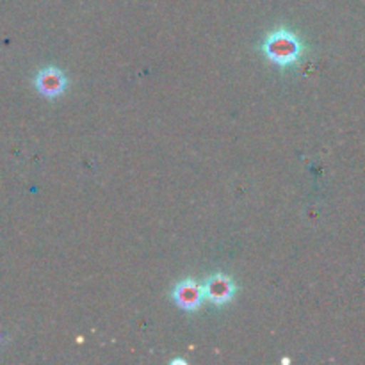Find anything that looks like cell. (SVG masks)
<instances>
[{"label":"cell","instance_id":"1","mask_svg":"<svg viewBox=\"0 0 365 365\" xmlns=\"http://www.w3.org/2000/svg\"><path fill=\"white\" fill-rule=\"evenodd\" d=\"M303 52H305V43L287 27H280L271 32L262 43V53L278 66H291L298 63Z\"/></svg>","mask_w":365,"mask_h":365},{"label":"cell","instance_id":"2","mask_svg":"<svg viewBox=\"0 0 365 365\" xmlns=\"http://www.w3.org/2000/svg\"><path fill=\"white\" fill-rule=\"evenodd\" d=\"M171 298H173V302L180 309L195 312V310L202 307L203 299H205V289H203V285L196 284L195 280L187 278V280H182L175 285Z\"/></svg>","mask_w":365,"mask_h":365},{"label":"cell","instance_id":"3","mask_svg":"<svg viewBox=\"0 0 365 365\" xmlns=\"http://www.w3.org/2000/svg\"><path fill=\"white\" fill-rule=\"evenodd\" d=\"M34 86L43 96H46V98H56V96H61L66 91L68 78L59 68L46 66L38 71V75L34 78Z\"/></svg>","mask_w":365,"mask_h":365},{"label":"cell","instance_id":"4","mask_svg":"<svg viewBox=\"0 0 365 365\" xmlns=\"http://www.w3.org/2000/svg\"><path fill=\"white\" fill-rule=\"evenodd\" d=\"M205 289V299L217 307H223L230 303L235 296V284L230 277L223 273H217L210 277L203 285Z\"/></svg>","mask_w":365,"mask_h":365}]
</instances>
